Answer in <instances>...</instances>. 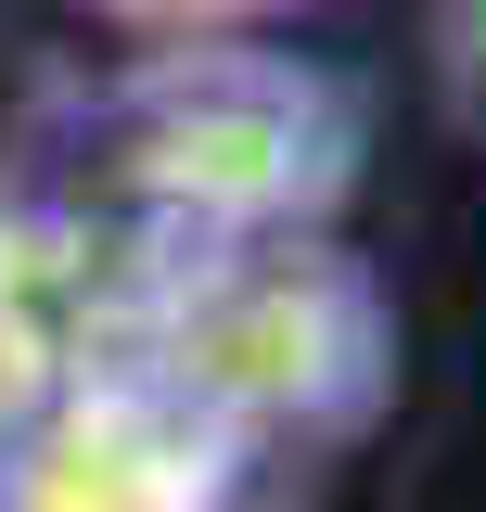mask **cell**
<instances>
[{"mask_svg": "<svg viewBox=\"0 0 486 512\" xmlns=\"http://www.w3.org/2000/svg\"><path fill=\"white\" fill-rule=\"evenodd\" d=\"M435 90L486 141V0H435Z\"/></svg>", "mask_w": 486, "mask_h": 512, "instance_id": "6da1fadb", "label": "cell"}, {"mask_svg": "<svg viewBox=\"0 0 486 512\" xmlns=\"http://www.w3.org/2000/svg\"><path fill=\"white\" fill-rule=\"evenodd\" d=\"M103 26H141V39H231V26H269L295 0H90Z\"/></svg>", "mask_w": 486, "mask_h": 512, "instance_id": "7a4b0ae2", "label": "cell"}]
</instances>
